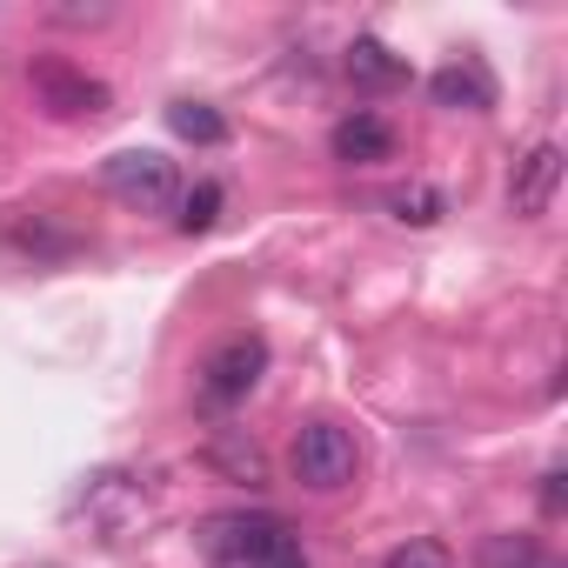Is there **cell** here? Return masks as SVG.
<instances>
[{
	"label": "cell",
	"instance_id": "cell-1",
	"mask_svg": "<svg viewBox=\"0 0 568 568\" xmlns=\"http://www.w3.org/2000/svg\"><path fill=\"white\" fill-rule=\"evenodd\" d=\"M201 548H207L214 568H254V561L302 555L295 528L274 521V515H214V521H201Z\"/></svg>",
	"mask_w": 568,
	"mask_h": 568
},
{
	"label": "cell",
	"instance_id": "cell-2",
	"mask_svg": "<svg viewBox=\"0 0 568 568\" xmlns=\"http://www.w3.org/2000/svg\"><path fill=\"white\" fill-rule=\"evenodd\" d=\"M28 88H34V108H41L48 121H94V114L114 108L108 81H94L88 68H74V61H61V54H41V61L28 68Z\"/></svg>",
	"mask_w": 568,
	"mask_h": 568
},
{
	"label": "cell",
	"instance_id": "cell-3",
	"mask_svg": "<svg viewBox=\"0 0 568 568\" xmlns=\"http://www.w3.org/2000/svg\"><path fill=\"white\" fill-rule=\"evenodd\" d=\"M355 468H362V448H355V435H348L342 422L322 415V422H302V428H295V481H302L308 495L348 488Z\"/></svg>",
	"mask_w": 568,
	"mask_h": 568
},
{
	"label": "cell",
	"instance_id": "cell-4",
	"mask_svg": "<svg viewBox=\"0 0 568 568\" xmlns=\"http://www.w3.org/2000/svg\"><path fill=\"white\" fill-rule=\"evenodd\" d=\"M101 181H108V194H114L121 207H134V214H168V207H181V174H174V161L154 154V148L114 154V161L101 168Z\"/></svg>",
	"mask_w": 568,
	"mask_h": 568
},
{
	"label": "cell",
	"instance_id": "cell-5",
	"mask_svg": "<svg viewBox=\"0 0 568 568\" xmlns=\"http://www.w3.org/2000/svg\"><path fill=\"white\" fill-rule=\"evenodd\" d=\"M267 375V342L261 335H227L207 362H201V402L207 408H241Z\"/></svg>",
	"mask_w": 568,
	"mask_h": 568
},
{
	"label": "cell",
	"instance_id": "cell-6",
	"mask_svg": "<svg viewBox=\"0 0 568 568\" xmlns=\"http://www.w3.org/2000/svg\"><path fill=\"white\" fill-rule=\"evenodd\" d=\"M555 187H561V148H555V141H535V148L515 161V174H508V207H515L521 221H535V214L555 207Z\"/></svg>",
	"mask_w": 568,
	"mask_h": 568
},
{
	"label": "cell",
	"instance_id": "cell-7",
	"mask_svg": "<svg viewBox=\"0 0 568 568\" xmlns=\"http://www.w3.org/2000/svg\"><path fill=\"white\" fill-rule=\"evenodd\" d=\"M328 148H335V161H348V168H368V161H388V154H395V128H388L382 114L355 108L348 121H335Z\"/></svg>",
	"mask_w": 568,
	"mask_h": 568
},
{
	"label": "cell",
	"instance_id": "cell-8",
	"mask_svg": "<svg viewBox=\"0 0 568 568\" xmlns=\"http://www.w3.org/2000/svg\"><path fill=\"white\" fill-rule=\"evenodd\" d=\"M348 81L355 88H368V94H388V88H402L408 81V61L388 48V41H375V34H355V48H348Z\"/></svg>",
	"mask_w": 568,
	"mask_h": 568
},
{
	"label": "cell",
	"instance_id": "cell-9",
	"mask_svg": "<svg viewBox=\"0 0 568 568\" xmlns=\"http://www.w3.org/2000/svg\"><path fill=\"white\" fill-rule=\"evenodd\" d=\"M428 94H435V108H468V114L495 108V81H488L481 61H448V68L428 81Z\"/></svg>",
	"mask_w": 568,
	"mask_h": 568
},
{
	"label": "cell",
	"instance_id": "cell-10",
	"mask_svg": "<svg viewBox=\"0 0 568 568\" xmlns=\"http://www.w3.org/2000/svg\"><path fill=\"white\" fill-rule=\"evenodd\" d=\"M81 508H108V515H101V528H121L134 508H148V488H141L134 475L108 468V475H94V481L81 488Z\"/></svg>",
	"mask_w": 568,
	"mask_h": 568
},
{
	"label": "cell",
	"instance_id": "cell-11",
	"mask_svg": "<svg viewBox=\"0 0 568 568\" xmlns=\"http://www.w3.org/2000/svg\"><path fill=\"white\" fill-rule=\"evenodd\" d=\"M382 207H388L402 227H435V221H442V187H428V181H402V187L382 194Z\"/></svg>",
	"mask_w": 568,
	"mask_h": 568
},
{
	"label": "cell",
	"instance_id": "cell-12",
	"mask_svg": "<svg viewBox=\"0 0 568 568\" xmlns=\"http://www.w3.org/2000/svg\"><path fill=\"white\" fill-rule=\"evenodd\" d=\"M475 568H548V555H541V541L535 535H481V548H475Z\"/></svg>",
	"mask_w": 568,
	"mask_h": 568
},
{
	"label": "cell",
	"instance_id": "cell-13",
	"mask_svg": "<svg viewBox=\"0 0 568 568\" xmlns=\"http://www.w3.org/2000/svg\"><path fill=\"white\" fill-rule=\"evenodd\" d=\"M168 128H174L181 141H194V148H221V141H227V121H221L207 101H174V108H168Z\"/></svg>",
	"mask_w": 568,
	"mask_h": 568
},
{
	"label": "cell",
	"instance_id": "cell-14",
	"mask_svg": "<svg viewBox=\"0 0 568 568\" xmlns=\"http://www.w3.org/2000/svg\"><path fill=\"white\" fill-rule=\"evenodd\" d=\"M8 241L21 247V254H34V261H61V254H74V234H61L54 221H8Z\"/></svg>",
	"mask_w": 568,
	"mask_h": 568
},
{
	"label": "cell",
	"instance_id": "cell-15",
	"mask_svg": "<svg viewBox=\"0 0 568 568\" xmlns=\"http://www.w3.org/2000/svg\"><path fill=\"white\" fill-rule=\"evenodd\" d=\"M214 221H221V187H214V181H194V187L181 194V214H174V227H181V234H207Z\"/></svg>",
	"mask_w": 568,
	"mask_h": 568
},
{
	"label": "cell",
	"instance_id": "cell-16",
	"mask_svg": "<svg viewBox=\"0 0 568 568\" xmlns=\"http://www.w3.org/2000/svg\"><path fill=\"white\" fill-rule=\"evenodd\" d=\"M214 462H221L234 481H247V488H261V481H267V462H261V448H254V442L221 435V442H214Z\"/></svg>",
	"mask_w": 568,
	"mask_h": 568
},
{
	"label": "cell",
	"instance_id": "cell-17",
	"mask_svg": "<svg viewBox=\"0 0 568 568\" xmlns=\"http://www.w3.org/2000/svg\"><path fill=\"white\" fill-rule=\"evenodd\" d=\"M382 568H455V555H448L435 535H408L402 548H388V555H382Z\"/></svg>",
	"mask_w": 568,
	"mask_h": 568
},
{
	"label": "cell",
	"instance_id": "cell-18",
	"mask_svg": "<svg viewBox=\"0 0 568 568\" xmlns=\"http://www.w3.org/2000/svg\"><path fill=\"white\" fill-rule=\"evenodd\" d=\"M541 508H548V515H561V468H548V475H541Z\"/></svg>",
	"mask_w": 568,
	"mask_h": 568
},
{
	"label": "cell",
	"instance_id": "cell-19",
	"mask_svg": "<svg viewBox=\"0 0 568 568\" xmlns=\"http://www.w3.org/2000/svg\"><path fill=\"white\" fill-rule=\"evenodd\" d=\"M254 568H308V555H288V561H254Z\"/></svg>",
	"mask_w": 568,
	"mask_h": 568
}]
</instances>
